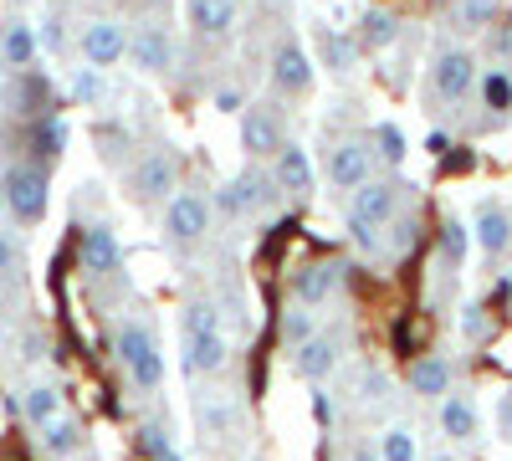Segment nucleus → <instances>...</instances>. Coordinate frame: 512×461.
Listing matches in <instances>:
<instances>
[{
  "label": "nucleus",
  "instance_id": "obj_17",
  "mask_svg": "<svg viewBox=\"0 0 512 461\" xmlns=\"http://www.w3.org/2000/svg\"><path fill=\"white\" fill-rule=\"evenodd\" d=\"M195 421H200V436L216 446V441H231L236 431H241V405H236V395H226V390H205V395H195Z\"/></svg>",
  "mask_w": 512,
  "mask_h": 461
},
{
  "label": "nucleus",
  "instance_id": "obj_23",
  "mask_svg": "<svg viewBox=\"0 0 512 461\" xmlns=\"http://www.w3.org/2000/svg\"><path fill=\"white\" fill-rule=\"evenodd\" d=\"M31 62H36V31L26 21H6L0 26V67L26 72Z\"/></svg>",
  "mask_w": 512,
  "mask_h": 461
},
{
  "label": "nucleus",
  "instance_id": "obj_12",
  "mask_svg": "<svg viewBox=\"0 0 512 461\" xmlns=\"http://www.w3.org/2000/svg\"><path fill=\"white\" fill-rule=\"evenodd\" d=\"M128 57H134V67L149 72V77L175 72V31H169L159 16L134 21V31H128Z\"/></svg>",
  "mask_w": 512,
  "mask_h": 461
},
{
  "label": "nucleus",
  "instance_id": "obj_47",
  "mask_svg": "<svg viewBox=\"0 0 512 461\" xmlns=\"http://www.w3.org/2000/svg\"><path fill=\"white\" fill-rule=\"evenodd\" d=\"M159 461H185V456H180V451H169V456H159Z\"/></svg>",
  "mask_w": 512,
  "mask_h": 461
},
{
  "label": "nucleus",
  "instance_id": "obj_46",
  "mask_svg": "<svg viewBox=\"0 0 512 461\" xmlns=\"http://www.w3.org/2000/svg\"><path fill=\"white\" fill-rule=\"evenodd\" d=\"M425 461H456V456L451 451H436V456H425Z\"/></svg>",
  "mask_w": 512,
  "mask_h": 461
},
{
  "label": "nucleus",
  "instance_id": "obj_43",
  "mask_svg": "<svg viewBox=\"0 0 512 461\" xmlns=\"http://www.w3.org/2000/svg\"><path fill=\"white\" fill-rule=\"evenodd\" d=\"M216 108H226V113H241L246 103H241V88H221L216 93Z\"/></svg>",
  "mask_w": 512,
  "mask_h": 461
},
{
  "label": "nucleus",
  "instance_id": "obj_15",
  "mask_svg": "<svg viewBox=\"0 0 512 461\" xmlns=\"http://www.w3.org/2000/svg\"><path fill=\"white\" fill-rule=\"evenodd\" d=\"M272 180H277V190H282V200L287 205H297V211H303V205L313 200V190H318V170H313V154L303 149V144H287L272 164Z\"/></svg>",
  "mask_w": 512,
  "mask_h": 461
},
{
  "label": "nucleus",
  "instance_id": "obj_6",
  "mask_svg": "<svg viewBox=\"0 0 512 461\" xmlns=\"http://www.w3.org/2000/svg\"><path fill=\"white\" fill-rule=\"evenodd\" d=\"M379 170V159H374V144L364 134H338L328 144V159H323V175L333 185V195H354L359 185H369Z\"/></svg>",
  "mask_w": 512,
  "mask_h": 461
},
{
  "label": "nucleus",
  "instance_id": "obj_11",
  "mask_svg": "<svg viewBox=\"0 0 512 461\" xmlns=\"http://www.w3.org/2000/svg\"><path fill=\"white\" fill-rule=\"evenodd\" d=\"M344 349H349V333L344 328H318L308 344H297L292 354H287V364H292V374L303 385H323L328 374L344 364Z\"/></svg>",
  "mask_w": 512,
  "mask_h": 461
},
{
  "label": "nucleus",
  "instance_id": "obj_8",
  "mask_svg": "<svg viewBox=\"0 0 512 461\" xmlns=\"http://www.w3.org/2000/svg\"><path fill=\"white\" fill-rule=\"evenodd\" d=\"M0 200H6L11 221L36 226L41 216H47V170L31 164V159L6 164V175H0Z\"/></svg>",
  "mask_w": 512,
  "mask_h": 461
},
{
  "label": "nucleus",
  "instance_id": "obj_14",
  "mask_svg": "<svg viewBox=\"0 0 512 461\" xmlns=\"http://www.w3.org/2000/svg\"><path fill=\"white\" fill-rule=\"evenodd\" d=\"M338 287H344V262L313 257V262H303V267L287 277V298L303 303V308H328Z\"/></svg>",
  "mask_w": 512,
  "mask_h": 461
},
{
  "label": "nucleus",
  "instance_id": "obj_30",
  "mask_svg": "<svg viewBox=\"0 0 512 461\" xmlns=\"http://www.w3.org/2000/svg\"><path fill=\"white\" fill-rule=\"evenodd\" d=\"M359 57H364L359 31H323V62H328L333 72H354Z\"/></svg>",
  "mask_w": 512,
  "mask_h": 461
},
{
  "label": "nucleus",
  "instance_id": "obj_21",
  "mask_svg": "<svg viewBox=\"0 0 512 461\" xmlns=\"http://www.w3.org/2000/svg\"><path fill=\"white\" fill-rule=\"evenodd\" d=\"M190 26L205 41H226L241 26V6L236 0H190Z\"/></svg>",
  "mask_w": 512,
  "mask_h": 461
},
{
  "label": "nucleus",
  "instance_id": "obj_35",
  "mask_svg": "<svg viewBox=\"0 0 512 461\" xmlns=\"http://www.w3.org/2000/svg\"><path fill=\"white\" fill-rule=\"evenodd\" d=\"M379 461H420V446L405 426H390L379 436Z\"/></svg>",
  "mask_w": 512,
  "mask_h": 461
},
{
  "label": "nucleus",
  "instance_id": "obj_40",
  "mask_svg": "<svg viewBox=\"0 0 512 461\" xmlns=\"http://www.w3.org/2000/svg\"><path fill=\"white\" fill-rule=\"evenodd\" d=\"M384 390H390V380H384V374L369 364V369L359 374V400H384Z\"/></svg>",
  "mask_w": 512,
  "mask_h": 461
},
{
  "label": "nucleus",
  "instance_id": "obj_7",
  "mask_svg": "<svg viewBox=\"0 0 512 461\" xmlns=\"http://www.w3.org/2000/svg\"><path fill=\"white\" fill-rule=\"evenodd\" d=\"M431 98L436 103H466L477 93V82H482V67H477V52L472 47H461V41H451V47H441L431 57Z\"/></svg>",
  "mask_w": 512,
  "mask_h": 461
},
{
  "label": "nucleus",
  "instance_id": "obj_37",
  "mask_svg": "<svg viewBox=\"0 0 512 461\" xmlns=\"http://www.w3.org/2000/svg\"><path fill=\"white\" fill-rule=\"evenodd\" d=\"M21 272H26V251H21V241L11 236V231H0V282H21Z\"/></svg>",
  "mask_w": 512,
  "mask_h": 461
},
{
  "label": "nucleus",
  "instance_id": "obj_34",
  "mask_svg": "<svg viewBox=\"0 0 512 461\" xmlns=\"http://www.w3.org/2000/svg\"><path fill=\"white\" fill-rule=\"evenodd\" d=\"M369 144H374V159H384L390 170H400V164H405V134L395 129V123H374Z\"/></svg>",
  "mask_w": 512,
  "mask_h": 461
},
{
  "label": "nucleus",
  "instance_id": "obj_24",
  "mask_svg": "<svg viewBox=\"0 0 512 461\" xmlns=\"http://www.w3.org/2000/svg\"><path fill=\"white\" fill-rule=\"evenodd\" d=\"M395 41H400V16L395 11H384V6L364 11V21H359V47L364 52H390Z\"/></svg>",
  "mask_w": 512,
  "mask_h": 461
},
{
  "label": "nucleus",
  "instance_id": "obj_31",
  "mask_svg": "<svg viewBox=\"0 0 512 461\" xmlns=\"http://www.w3.org/2000/svg\"><path fill=\"white\" fill-rule=\"evenodd\" d=\"M451 26L456 31H492L497 26V0H456L451 6Z\"/></svg>",
  "mask_w": 512,
  "mask_h": 461
},
{
  "label": "nucleus",
  "instance_id": "obj_42",
  "mask_svg": "<svg viewBox=\"0 0 512 461\" xmlns=\"http://www.w3.org/2000/svg\"><path fill=\"white\" fill-rule=\"evenodd\" d=\"M344 461H379V441H349Z\"/></svg>",
  "mask_w": 512,
  "mask_h": 461
},
{
  "label": "nucleus",
  "instance_id": "obj_38",
  "mask_svg": "<svg viewBox=\"0 0 512 461\" xmlns=\"http://www.w3.org/2000/svg\"><path fill=\"white\" fill-rule=\"evenodd\" d=\"M72 98H77V103H98V98H103V72H98V67H77Z\"/></svg>",
  "mask_w": 512,
  "mask_h": 461
},
{
  "label": "nucleus",
  "instance_id": "obj_1",
  "mask_svg": "<svg viewBox=\"0 0 512 461\" xmlns=\"http://www.w3.org/2000/svg\"><path fill=\"white\" fill-rule=\"evenodd\" d=\"M405 200H410V185L400 175H374L369 185H359L349 195V236H354V246L379 251L384 246V231L400 221Z\"/></svg>",
  "mask_w": 512,
  "mask_h": 461
},
{
  "label": "nucleus",
  "instance_id": "obj_18",
  "mask_svg": "<svg viewBox=\"0 0 512 461\" xmlns=\"http://www.w3.org/2000/svg\"><path fill=\"white\" fill-rule=\"evenodd\" d=\"M231 364V339L226 328H205V333H190L185 339V374L190 380H210Z\"/></svg>",
  "mask_w": 512,
  "mask_h": 461
},
{
  "label": "nucleus",
  "instance_id": "obj_48",
  "mask_svg": "<svg viewBox=\"0 0 512 461\" xmlns=\"http://www.w3.org/2000/svg\"><path fill=\"white\" fill-rule=\"evenodd\" d=\"M0 339H6V323H0Z\"/></svg>",
  "mask_w": 512,
  "mask_h": 461
},
{
  "label": "nucleus",
  "instance_id": "obj_2",
  "mask_svg": "<svg viewBox=\"0 0 512 461\" xmlns=\"http://www.w3.org/2000/svg\"><path fill=\"white\" fill-rule=\"evenodd\" d=\"M113 359L123 364L128 385L139 395H154L164 385V349H159V333L144 318H123L113 328Z\"/></svg>",
  "mask_w": 512,
  "mask_h": 461
},
{
  "label": "nucleus",
  "instance_id": "obj_32",
  "mask_svg": "<svg viewBox=\"0 0 512 461\" xmlns=\"http://www.w3.org/2000/svg\"><path fill=\"white\" fill-rule=\"evenodd\" d=\"M323 323H318V308H303V303H287V313H282V344L287 349H297V344H308L313 333H318Z\"/></svg>",
  "mask_w": 512,
  "mask_h": 461
},
{
  "label": "nucleus",
  "instance_id": "obj_39",
  "mask_svg": "<svg viewBox=\"0 0 512 461\" xmlns=\"http://www.w3.org/2000/svg\"><path fill=\"white\" fill-rule=\"evenodd\" d=\"M487 52L497 57V67H512V21H497L487 31Z\"/></svg>",
  "mask_w": 512,
  "mask_h": 461
},
{
  "label": "nucleus",
  "instance_id": "obj_9",
  "mask_svg": "<svg viewBox=\"0 0 512 461\" xmlns=\"http://www.w3.org/2000/svg\"><path fill=\"white\" fill-rule=\"evenodd\" d=\"M210 221H216V205L200 190H175L164 200V241L175 251H195L210 236Z\"/></svg>",
  "mask_w": 512,
  "mask_h": 461
},
{
  "label": "nucleus",
  "instance_id": "obj_44",
  "mask_svg": "<svg viewBox=\"0 0 512 461\" xmlns=\"http://www.w3.org/2000/svg\"><path fill=\"white\" fill-rule=\"evenodd\" d=\"M507 298H512V282H507V277H497V287H492V303H497V308H507Z\"/></svg>",
  "mask_w": 512,
  "mask_h": 461
},
{
  "label": "nucleus",
  "instance_id": "obj_41",
  "mask_svg": "<svg viewBox=\"0 0 512 461\" xmlns=\"http://www.w3.org/2000/svg\"><path fill=\"white\" fill-rule=\"evenodd\" d=\"M497 436H502V441H512V390H502V395H497Z\"/></svg>",
  "mask_w": 512,
  "mask_h": 461
},
{
  "label": "nucleus",
  "instance_id": "obj_3",
  "mask_svg": "<svg viewBox=\"0 0 512 461\" xmlns=\"http://www.w3.org/2000/svg\"><path fill=\"white\" fill-rule=\"evenodd\" d=\"M282 205L287 200H282L267 164H246L236 180H226L216 190V216H226V221H267L272 211H282Z\"/></svg>",
  "mask_w": 512,
  "mask_h": 461
},
{
  "label": "nucleus",
  "instance_id": "obj_5",
  "mask_svg": "<svg viewBox=\"0 0 512 461\" xmlns=\"http://www.w3.org/2000/svg\"><path fill=\"white\" fill-rule=\"evenodd\" d=\"M175 190H180V149H169V144L144 149L134 159V170H128V200L134 205H164Z\"/></svg>",
  "mask_w": 512,
  "mask_h": 461
},
{
  "label": "nucleus",
  "instance_id": "obj_45",
  "mask_svg": "<svg viewBox=\"0 0 512 461\" xmlns=\"http://www.w3.org/2000/svg\"><path fill=\"white\" fill-rule=\"evenodd\" d=\"M144 6H149V16H159V6H169V0H144Z\"/></svg>",
  "mask_w": 512,
  "mask_h": 461
},
{
  "label": "nucleus",
  "instance_id": "obj_4",
  "mask_svg": "<svg viewBox=\"0 0 512 461\" xmlns=\"http://www.w3.org/2000/svg\"><path fill=\"white\" fill-rule=\"evenodd\" d=\"M313 57H308V47L297 41L292 31H282L277 41H272V52H267V88H272V98L277 103H297V98H308L313 93Z\"/></svg>",
  "mask_w": 512,
  "mask_h": 461
},
{
  "label": "nucleus",
  "instance_id": "obj_27",
  "mask_svg": "<svg viewBox=\"0 0 512 461\" xmlns=\"http://www.w3.org/2000/svg\"><path fill=\"white\" fill-rule=\"evenodd\" d=\"M62 144H67V129H62L57 113H47V118L31 123V164H41V170H47V164H57Z\"/></svg>",
  "mask_w": 512,
  "mask_h": 461
},
{
  "label": "nucleus",
  "instance_id": "obj_28",
  "mask_svg": "<svg viewBox=\"0 0 512 461\" xmlns=\"http://www.w3.org/2000/svg\"><path fill=\"white\" fill-rule=\"evenodd\" d=\"M477 93H482V108L492 118H512V67H487L482 82H477Z\"/></svg>",
  "mask_w": 512,
  "mask_h": 461
},
{
  "label": "nucleus",
  "instance_id": "obj_36",
  "mask_svg": "<svg viewBox=\"0 0 512 461\" xmlns=\"http://www.w3.org/2000/svg\"><path fill=\"white\" fill-rule=\"evenodd\" d=\"M492 308L487 303H466L461 308V339H472V344H487L492 339Z\"/></svg>",
  "mask_w": 512,
  "mask_h": 461
},
{
  "label": "nucleus",
  "instance_id": "obj_13",
  "mask_svg": "<svg viewBox=\"0 0 512 461\" xmlns=\"http://www.w3.org/2000/svg\"><path fill=\"white\" fill-rule=\"evenodd\" d=\"M77 52H82V62L88 67H118L123 57H128V26L118 21V16H93V21H82V31H77Z\"/></svg>",
  "mask_w": 512,
  "mask_h": 461
},
{
  "label": "nucleus",
  "instance_id": "obj_20",
  "mask_svg": "<svg viewBox=\"0 0 512 461\" xmlns=\"http://www.w3.org/2000/svg\"><path fill=\"white\" fill-rule=\"evenodd\" d=\"M436 421H441V436H446V441H461V446L482 436V410H477L472 395H456V390H451V395L441 400Z\"/></svg>",
  "mask_w": 512,
  "mask_h": 461
},
{
  "label": "nucleus",
  "instance_id": "obj_25",
  "mask_svg": "<svg viewBox=\"0 0 512 461\" xmlns=\"http://www.w3.org/2000/svg\"><path fill=\"white\" fill-rule=\"evenodd\" d=\"M82 441H88V431H82V421H72V415H57L52 426H41V451H47L52 461H67L82 451Z\"/></svg>",
  "mask_w": 512,
  "mask_h": 461
},
{
  "label": "nucleus",
  "instance_id": "obj_29",
  "mask_svg": "<svg viewBox=\"0 0 512 461\" xmlns=\"http://www.w3.org/2000/svg\"><path fill=\"white\" fill-rule=\"evenodd\" d=\"M466 246H472V226H466L461 216H446L441 231H436V251H441V267L456 272L466 262Z\"/></svg>",
  "mask_w": 512,
  "mask_h": 461
},
{
  "label": "nucleus",
  "instance_id": "obj_19",
  "mask_svg": "<svg viewBox=\"0 0 512 461\" xmlns=\"http://www.w3.org/2000/svg\"><path fill=\"white\" fill-rule=\"evenodd\" d=\"M472 231H477V246L487 251L492 262H502L507 251H512V211H507L502 200H482V205H477Z\"/></svg>",
  "mask_w": 512,
  "mask_h": 461
},
{
  "label": "nucleus",
  "instance_id": "obj_16",
  "mask_svg": "<svg viewBox=\"0 0 512 461\" xmlns=\"http://www.w3.org/2000/svg\"><path fill=\"white\" fill-rule=\"evenodd\" d=\"M77 262H82V272H88L93 282H108V277H118V272H123V246H118V236H113V226H108V221L82 226Z\"/></svg>",
  "mask_w": 512,
  "mask_h": 461
},
{
  "label": "nucleus",
  "instance_id": "obj_22",
  "mask_svg": "<svg viewBox=\"0 0 512 461\" xmlns=\"http://www.w3.org/2000/svg\"><path fill=\"white\" fill-rule=\"evenodd\" d=\"M405 380H410V395H420V400H446L451 395V359L420 354V359H410Z\"/></svg>",
  "mask_w": 512,
  "mask_h": 461
},
{
  "label": "nucleus",
  "instance_id": "obj_26",
  "mask_svg": "<svg viewBox=\"0 0 512 461\" xmlns=\"http://www.w3.org/2000/svg\"><path fill=\"white\" fill-rule=\"evenodd\" d=\"M21 415H26V426H52L57 415H62V390L57 385H26L21 390Z\"/></svg>",
  "mask_w": 512,
  "mask_h": 461
},
{
  "label": "nucleus",
  "instance_id": "obj_33",
  "mask_svg": "<svg viewBox=\"0 0 512 461\" xmlns=\"http://www.w3.org/2000/svg\"><path fill=\"white\" fill-rule=\"evenodd\" d=\"M134 451H139V461H159V456L175 451V436H169L164 421H144V426L134 431Z\"/></svg>",
  "mask_w": 512,
  "mask_h": 461
},
{
  "label": "nucleus",
  "instance_id": "obj_10",
  "mask_svg": "<svg viewBox=\"0 0 512 461\" xmlns=\"http://www.w3.org/2000/svg\"><path fill=\"white\" fill-rule=\"evenodd\" d=\"M287 118L277 103H246L241 108V149L251 164H272L282 149H287Z\"/></svg>",
  "mask_w": 512,
  "mask_h": 461
}]
</instances>
